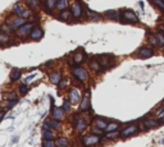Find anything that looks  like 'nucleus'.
Listing matches in <instances>:
<instances>
[{"instance_id":"obj_44","label":"nucleus","mask_w":164,"mask_h":147,"mask_svg":"<svg viewBox=\"0 0 164 147\" xmlns=\"http://www.w3.org/2000/svg\"><path fill=\"white\" fill-rule=\"evenodd\" d=\"M15 99H17V95H15L14 94V92H13V94H10L9 95V96H8V101H12V100H15Z\"/></svg>"},{"instance_id":"obj_22","label":"nucleus","mask_w":164,"mask_h":147,"mask_svg":"<svg viewBox=\"0 0 164 147\" xmlns=\"http://www.w3.org/2000/svg\"><path fill=\"white\" fill-rule=\"evenodd\" d=\"M23 10H24V7L21 4V3H15L14 7H13V12H14V14L17 15V17H21Z\"/></svg>"},{"instance_id":"obj_1","label":"nucleus","mask_w":164,"mask_h":147,"mask_svg":"<svg viewBox=\"0 0 164 147\" xmlns=\"http://www.w3.org/2000/svg\"><path fill=\"white\" fill-rule=\"evenodd\" d=\"M122 23H140V18L132 12V10H123L119 13V19Z\"/></svg>"},{"instance_id":"obj_7","label":"nucleus","mask_w":164,"mask_h":147,"mask_svg":"<svg viewBox=\"0 0 164 147\" xmlns=\"http://www.w3.org/2000/svg\"><path fill=\"white\" fill-rule=\"evenodd\" d=\"M140 130V127L137 126V124H131V126H128V127H126L124 129L122 130V133H121V136L122 137H131V136H133V134H136V133Z\"/></svg>"},{"instance_id":"obj_46","label":"nucleus","mask_w":164,"mask_h":147,"mask_svg":"<svg viewBox=\"0 0 164 147\" xmlns=\"http://www.w3.org/2000/svg\"><path fill=\"white\" fill-rule=\"evenodd\" d=\"M32 78H34V74H32V76H28V77H27V78H26V83L31 82V81H32Z\"/></svg>"},{"instance_id":"obj_52","label":"nucleus","mask_w":164,"mask_h":147,"mask_svg":"<svg viewBox=\"0 0 164 147\" xmlns=\"http://www.w3.org/2000/svg\"><path fill=\"white\" fill-rule=\"evenodd\" d=\"M163 1H164V0H163Z\"/></svg>"},{"instance_id":"obj_34","label":"nucleus","mask_w":164,"mask_h":147,"mask_svg":"<svg viewBox=\"0 0 164 147\" xmlns=\"http://www.w3.org/2000/svg\"><path fill=\"white\" fill-rule=\"evenodd\" d=\"M42 137H44V140H54V134L51 133V130H45L44 129Z\"/></svg>"},{"instance_id":"obj_45","label":"nucleus","mask_w":164,"mask_h":147,"mask_svg":"<svg viewBox=\"0 0 164 147\" xmlns=\"http://www.w3.org/2000/svg\"><path fill=\"white\" fill-rule=\"evenodd\" d=\"M5 113H7V110H3V111H0V123H1L3 118H4V116H5Z\"/></svg>"},{"instance_id":"obj_37","label":"nucleus","mask_w":164,"mask_h":147,"mask_svg":"<svg viewBox=\"0 0 164 147\" xmlns=\"http://www.w3.org/2000/svg\"><path fill=\"white\" fill-rule=\"evenodd\" d=\"M154 1V4L158 7V9H160L162 12H164V1L163 0H153Z\"/></svg>"},{"instance_id":"obj_17","label":"nucleus","mask_w":164,"mask_h":147,"mask_svg":"<svg viewBox=\"0 0 164 147\" xmlns=\"http://www.w3.org/2000/svg\"><path fill=\"white\" fill-rule=\"evenodd\" d=\"M0 29H1V32H4V33L9 35V36H12V35H14V33H15V29L13 28L12 26H10V23H9V24H8V23L1 24V27H0Z\"/></svg>"},{"instance_id":"obj_39","label":"nucleus","mask_w":164,"mask_h":147,"mask_svg":"<svg viewBox=\"0 0 164 147\" xmlns=\"http://www.w3.org/2000/svg\"><path fill=\"white\" fill-rule=\"evenodd\" d=\"M27 91H28V88H27V84L26 83H21L19 84V92H21V95H26Z\"/></svg>"},{"instance_id":"obj_33","label":"nucleus","mask_w":164,"mask_h":147,"mask_svg":"<svg viewBox=\"0 0 164 147\" xmlns=\"http://www.w3.org/2000/svg\"><path fill=\"white\" fill-rule=\"evenodd\" d=\"M49 124H50V127H51V129H54V130H56L59 127H60V123H59V120L58 119H51V120H49Z\"/></svg>"},{"instance_id":"obj_21","label":"nucleus","mask_w":164,"mask_h":147,"mask_svg":"<svg viewBox=\"0 0 164 147\" xmlns=\"http://www.w3.org/2000/svg\"><path fill=\"white\" fill-rule=\"evenodd\" d=\"M104 15L112 21H118L119 19V13L117 12V10H108V12H105Z\"/></svg>"},{"instance_id":"obj_5","label":"nucleus","mask_w":164,"mask_h":147,"mask_svg":"<svg viewBox=\"0 0 164 147\" xmlns=\"http://www.w3.org/2000/svg\"><path fill=\"white\" fill-rule=\"evenodd\" d=\"M72 74L75 76V77L77 78L80 82H85V81H87V78H89L87 70L85 69L83 67H75L72 69Z\"/></svg>"},{"instance_id":"obj_12","label":"nucleus","mask_w":164,"mask_h":147,"mask_svg":"<svg viewBox=\"0 0 164 147\" xmlns=\"http://www.w3.org/2000/svg\"><path fill=\"white\" fill-rule=\"evenodd\" d=\"M59 18L64 22H72V18H73V14L71 12V9H65V10H62L60 14H59Z\"/></svg>"},{"instance_id":"obj_50","label":"nucleus","mask_w":164,"mask_h":147,"mask_svg":"<svg viewBox=\"0 0 164 147\" xmlns=\"http://www.w3.org/2000/svg\"><path fill=\"white\" fill-rule=\"evenodd\" d=\"M162 143H163V145H164V138H163V140H162Z\"/></svg>"},{"instance_id":"obj_40","label":"nucleus","mask_w":164,"mask_h":147,"mask_svg":"<svg viewBox=\"0 0 164 147\" xmlns=\"http://www.w3.org/2000/svg\"><path fill=\"white\" fill-rule=\"evenodd\" d=\"M42 147H55V145H54L53 140H45L42 143Z\"/></svg>"},{"instance_id":"obj_25","label":"nucleus","mask_w":164,"mask_h":147,"mask_svg":"<svg viewBox=\"0 0 164 147\" xmlns=\"http://www.w3.org/2000/svg\"><path fill=\"white\" fill-rule=\"evenodd\" d=\"M63 114H64L63 108H55V109H53V116L55 119H58V120L63 118Z\"/></svg>"},{"instance_id":"obj_15","label":"nucleus","mask_w":164,"mask_h":147,"mask_svg":"<svg viewBox=\"0 0 164 147\" xmlns=\"http://www.w3.org/2000/svg\"><path fill=\"white\" fill-rule=\"evenodd\" d=\"M56 5V0H45V4H44V10H45L46 13H49L50 14L51 12H53V9L55 8Z\"/></svg>"},{"instance_id":"obj_42","label":"nucleus","mask_w":164,"mask_h":147,"mask_svg":"<svg viewBox=\"0 0 164 147\" xmlns=\"http://www.w3.org/2000/svg\"><path fill=\"white\" fill-rule=\"evenodd\" d=\"M67 84H68V81L65 80V78H62V81H60V82H59V88L63 90L65 86H67Z\"/></svg>"},{"instance_id":"obj_35","label":"nucleus","mask_w":164,"mask_h":147,"mask_svg":"<svg viewBox=\"0 0 164 147\" xmlns=\"http://www.w3.org/2000/svg\"><path fill=\"white\" fill-rule=\"evenodd\" d=\"M121 134V133L118 132V130H114V132H109V133H106V136L105 137L108 138V140H114L116 137H118V136Z\"/></svg>"},{"instance_id":"obj_47","label":"nucleus","mask_w":164,"mask_h":147,"mask_svg":"<svg viewBox=\"0 0 164 147\" xmlns=\"http://www.w3.org/2000/svg\"><path fill=\"white\" fill-rule=\"evenodd\" d=\"M158 114H160V116H163L164 115V109H162L160 111H158Z\"/></svg>"},{"instance_id":"obj_11","label":"nucleus","mask_w":164,"mask_h":147,"mask_svg":"<svg viewBox=\"0 0 164 147\" xmlns=\"http://www.w3.org/2000/svg\"><path fill=\"white\" fill-rule=\"evenodd\" d=\"M90 69H92L96 73H100V72H103L104 70V68H103V65L100 64V61L97 60V59H91V60H90Z\"/></svg>"},{"instance_id":"obj_3","label":"nucleus","mask_w":164,"mask_h":147,"mask_svg":"<svg viewBox=\"0 0 164 147\" xmlns=\"http://www.w3.org/2000/svg\"><path fill=\"white\" fill-rule=\"evenodd\" d=\"M101 141V138H100V136H96V134H89V136H85L83 138H82V143H83L85 147H92L95 145H97V143Z\"/></svg>"},{"instance_id":"obj_36","label":"nucleus","mask_w":164,"mask_h":147,"mask_svg":"<svg viewBox=\"0 0 164 147\" xmlns=\"http://www.w3.org/2000/svg\"><path fill=\"white\" fill-rule=\"evenodd\" d=\"M31 15H32L31 9L27 7V8H24V10H23V13H22L21 17H23V18H26V19H28V18H31Z\"/></svg>"},{"instance_id":"obj_8","label":"nucleus","mask_w":164,"mask_h":147,"mask_svg":"<svg viewBox=\"0 0 164 147\" xmlns=\"http://www.w3.org/2000/svg\"><path fill=\"white\" fill-rule=\"evenodd\" d=\"M42 36H44V29L41 28L40 26L34 27V29H32L31 33H30V39H31L32 41H39V40L42 39Z\"/></svg>"},{"instance_id":"obj_48","label":"nucleus","mask_w":164,"mask_h":147,"mask_svg":"<svg viewBox=\"0 0 164 147\" xmlns=\"http://www.w3.org/2000/svg\"><path fill=\"white\" fill-rule=\"evenodd\" d=\"M160 31H162V32H163V33H164V23L162 24V26H160Z\"/></svg>"},{"instance_id":"obj_19","label":"nucleus","mask_w":164,"mask_h":147,"mask_svg":"<svg viewBox=\"0 0 164 147\" xmlns=\"http://www.w3.org/2000/svg\"><path fill=\"white\" fill-rule=\"evenodd\" d=\"M144 126L147 129H153V128H157L159 126V122L155 119H146V120H144Z\"/></svg>"},{"instance_id":"obj_41","label":"nucleus","mask_w":164,"mask_h":147,"mask_svg":"<svg viewBox=\"0 0 164 147\" xmlns=\"http://www.w3.org/2000/svg\"><path fill=\"white\" fill-rule=\"evenodd\" d=\"M103 130L104 129H100V128H95V129L91 130V133H92V134H96V136H101L103 134Z\"/></svg>"},{"instance_id":"obj_30","label":"nucleus","mask_w":164,"mask_h":147,"mask_svg":"<svg viewBox=\"0 0 164 147\" xmlns=\"http://www.w3.org/2000/svg\"><path fill=\"white\" fill-rule=\"evenodd\" d=\"M26 4L30 9H35V8L39 7L40 0H26Z\"/></svg>"},{"instance_id":"obj_10","label":"nucleus","mask_w":164,"mask_h":147,"mask_svg":"<svg viewBox=\"0 0 164 147\" xmlns=\"http://www.w3.org/2000/svg\"><path fill=\"white\" fill-rule=\"evenodd\" d=\"M68 99L71 100V102L72 104H77V102H80L81 101V94H80V91H78L77 88H72L69 91V97Z\"/></svg>"},{"instance_id":"obj_32","label":"nucleus","mask_w":164,"mask_h":147,"mask_svg":"<svg viewBox=\"0 0 164 147\" xmlns=\"http://www.w3.org/2000/svg\"><path fill=\"white\" fill-rule=\"evenodd\" d=\"M71 105H72V102H71V100L69 99H67V97H65L64 99V101H63V110L64 111H69L71 110Z\"/></svg>"},{"instance_id":"obj_43","label":"nucleus","mask_w":164,"mask_h":147,"mask_svg":"<svg viewBox=\"0 0 164 147\" xmlns=\"http://www.w3.org/2000/svg\"><path fill=\"white\" fill-rule=\"evenodd\" d=\"M18 102V99H15V100H12V101H9V104H8V106H7V109H12L13 106H14L15 104Z\"/></svg>"},{"instance_id":"obj_26","label":"nucleus","mask_w":164,"mask_h":147,"mask_svg":"<svg viewBox=\"0 0 164 147\" xmlns=\"http://www.w3.org/2000/svg\"><path fill=\"white\" fill-rule=\"evenodd\" d=\"M21 76H22V72L19 69H13V72L10 73V81H18L21 78Z\"/></svg>"},{"instance_id":"obj_2","label":"nucleus","mask_w":164,"mask_h":147,"mask_svg":"<svg viewBox=\"0 0 164 147\" xmlns=\"http://www.w3.org/2000/svg\"><path fill=\"white\" fill-rule=\"evenodd\" d=\"M71 12H72L75 21L80 22L82 18L85 17V8H82V3L81 1H76L75 4L71 7Z\"/></svg>"},{"instance_id":"obj_4","label":"nucleus","mask_w":164,"mask_h":147,"mask_svg":"<svg viewBox=\"0 0 164 147\" xmlns=\"http://www.w3.org/2000/svg\"><path fill=\"white\" fill-rule=\"evenodd\" d=\"M34 23L32 22H26V23L23 24V26H21L19 28L15 31V33L18 35L19 37H26V36H30V33H31V31L34 29Z\"/></svg>"},{"instance_id":"obj_38","label":"nucleus","mask_w":164,"mask_h":147,"mask_svg":"<svg viewBox=\"0 0 164 147\" xmlns=\"http://www.w3.org/2000/svg\"><path fill=\"white\" fill-rule=\"evenodd\" d=\"M149 42L151 43L153 46H159V43H158V41H157V37L154 36V35H149Z\"/></svg>"},{"instance_id":"obj_27","label":"nucleus","mask_w":164,"mask_h":147,"mask_svg":"<svg viewBox=\"0 0 164 147\" xmlns=\"http://www.w3.org/2000/svg\"><path fill=\"white\" fill-rule=\"evenodd\" d=\"M95 124L97 126V128H100V129H104L105 130L106 126H108V122L105 120V119H95Z\"/></svg>"},{"instance_id":"obj_20","label":"nucleus","mask_w":164,"mask_h":147,"mask_svg":"<svg viewBox=\"0 0 164 147\" xmlns=\"http://www.w3.org/2000/svg\"><path fill=\"white\" fill-rule=\"evenodd\" d=\"M62 81V74L60 72H53L50 74V82L53 84H59V82Z\"/></svg>"},{"instance_id":"obj_49","label":"nucleus","mask_w":164,"mask_h":147,"mask_svg":"<svg viewBox=\"0 0 164 147\" xmlns=\"http://www.w3.org/2000/svg\"><path fill=\"white\" fill-rule=\"evenodd\" d=\"M140 7H141V9L144 10V3L142 1H140Z\"/></svg>"},{"instance_id":"obj_6","label":"nucleus","mask_w":164,"mask_h":147,"mask_svg":"<svg viewBox=\"0 0 164 147\" xmlns=\"http://www.w3.org/2000/svg\"><path fill=\"white\" fill-rule=\"evenodd\" d=\"M154 50H153L150 46H142L140 47V50L137 51V56L140 59H147V58H151L154 56Z\"/></svg>"},{"instance_id":"obj_51","label":"nucleus","mask_w":164,"mask_h":147,"mask_svg":"<svg viewBox=\"0 0 164 147\" xmlns=\"http://www.w3.org/2000/svg\"><path fill=\"white\" fill-rule=\"evenodd\" d=\"M162 50H163V51H164V45H163V46H162Z\"/></svg>"},{"instance_id":"obj_29","label":"nucleus","mask_w":164,"mask_h":147,"mask_svg":"<svg viewBox=\"0 0 164 147\" xmlns=\"http://www.w3.org/2000/svg\"><path fill=\"white\" fill-rule=\"evenodd\" d=\"M68 146H69V141L67 138L62 137L56 141V147H68Z\"/></svg>"},{"instance_id":"obj_13","label":"nucleus","mask_w":164,"mask_h":147,"mask_svg":"<svg viewBox=\"0 0 164 147\" xmlns=\"http://www.w3.org/2000/svg\"><path fill=\"white\" fill-rule=\"evenodd\" d=\"M24 23H26V18H23V17H15L14 19L10 22V26H12L13 28L17 31V29L19 28L21 26H23Z\"/></svg>"},{"instance_id":"obj_23","label":"nucleus","mask_w":164,"mask_h":147,"mask_svg":"<svg viewBox=\"0 0 164 147\" xmlns=\"http://www.w3.org/2000/svg\"><path fill=\"white\" fill-rule=\"evenodd\" d=\"M119 128V123H117V122H110V123H108V126L105 128V132L109 133V132H114V130H118Z\"/></svg>"},{"instance_id":"obj_16","label":"nucleus","mask_w":164,"mask_h":147,"mask_svg":"<svg viewBox=\"0 0 164 147\" xmlns=\"http://www.w3.org/2000/svg\"><path fill=\"white\" fill-rule=\"evenodd\" d=\"M81 111H90V97L87 96H83L81 99Z\"/></svg>"},{"instance_id":"obj_18","label":"nucleus","mask_w":164,"mask_h":147,"mask_svg":"<svg viewBox=\"0 0 164 147\" xmlns=\"http://www.w3.org/2000/svg\"><path fill=\"white\" fill-rule=\"evenodd\" d=\"M68 7H69V0H56V5L55 8L58 10H65L68 9Z\"/></svg>"},{"instance_id":"obj_24","label":"nucleus","mask_w":164,"mask_h":147,"mask_svg":"<svg viewBox=\"0 0 164 147\" xmlns=\"http://www.w3.org/2000/svg\"><path fill=\"white\" fill-rule=\"evenodd\" d=\"M10 43V36L4 32H0V45H9Z\"/></svg>"},{"instance_id":"obj_9","label":"nucleus","mask_w":164,"mask_h":147,"mask_svg":"<svg viewBox=\"0 0 164 147\" xmlns=\"http://www.w3.org/2000/svg\"><path fill=\"white\" fill-rule=\"evenodd\" d=\"M86 59V53H85V50H78V51H76L75 54H73V56H72V61L75 64H81V63H83V60Z\"/></svg>"},{"instance_id":"obj_31","label":"nucleus","mask_w":164,"mask_h":147,"mask_svg":"<svg viewBox=\"0 0 164 147\" xmlns=\"http://www.w3.org/2000/svg\"><path fill=\"white\" fill-rule=\"evenodd\" d=\"M154 36L157 37V41L159 43V46H163L164 45V33L162 31L160 32H157V33H154Z\"/></svg>"},{"instance_id":"obj_14","label":"nucleus","mask_w":164,"mask_h":147,"mask_svg":"<svg viewBox=\"0 0 164 147\" xmlns=\"http://www.w3.org/2000/svg\"><path fill=\"white\" fill-rule=\"evenodd\" d=\"M86 17L90 18L91 21H101L103 19L101 14H99V13H96V12H94V10L89 9V8H87V10H86Z\"/></svg>"},{"instance_id":"obj_28","label":"nucleus","mask_w":164,"mask_h":147,"mask_svg":"<svg viewBox=\"0 0 164 147\" xmlns=\"http://www.w3.org/2000/svg\"><path fill=\"white\" fill-rule=\"evenodd\" d=\"M86 126H87V123L85 122V119H83V118H80V119L77 120V126H76V128H77L78 132H82V130L86 128Z\"/></svg>"}]
</instances>
